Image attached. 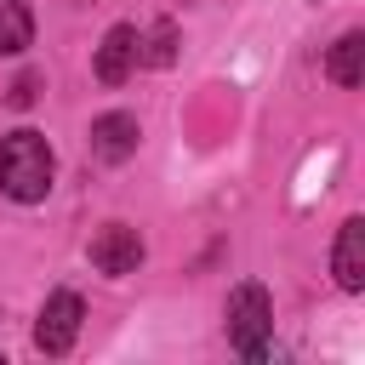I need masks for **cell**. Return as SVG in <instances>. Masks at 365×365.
Wrapping results in <instances>:
<instances>
[{"label":"cell","instance_id":"cell-1","mask_svg":"<svg viewBox=\"0 0 365 365\" xmlns=\"http://www.w3.org/2000/svg\"><path fill=\"white\" fill-rule=\"evenodd\" d=\"M51 177H57V160H51V143L40 131H6L0 137V188L17 200V205H40L51 194Z\"/></svg>","mask_w":365,"mask_h":365},{"label":"cell","instance_id":"cell-2","mask_svg":"<svg viewBox=\"0 0 365 365\" xmlns=\"http://www.w3.org/2000/svg\"><path fill=\"white\" fill-rule=\"evenodd\" d=\"M222 319H228V348H234V354H245V359H268V354H274V348H268V331H274V302H268V291H262L257 279L228 291Z\"/></svg>","mask_w":365,"mask_h":365},{"label":"cell","instance_id":"cell-3","mask_svg":"<svg viewBox=\"0 0 365 365\" xmlns=\"http://www.w3.org/2000/svg\"><path fill=\"white\" fill-rule=\"evenodd\" d=\"M80 319H86V302L74 291H51L46 308H40V325H34V348L40 354H68L74 336H80Z\"/></svg>","mask_w":365,"mask_h":365},{"label":"cell","instance_id":"cell-4","mask_svg":"<svg viewBox=\"0 0 365 365\" xmlns=\"http://www.w3.org/2000/svg\"><path fill=\"white\" fill-rule=\"evenodd\" d=\"M137 262H143V234H137V228L103 222V228L91 234V268H97V274L125 279V274H137Z\"/></svg>","mask_w":365,"mask_h":365},{"label":"cell","instance_id":"cell-5","mask_svg":"<svg viewBox=\"0 0 365 365\" xmlns=\"http://www.w3.org/2000/svg\"><path fill=\"white\" fill-rule=\"evenodd\" d=\"M137 137H143V131H137V114H120V108H114V114H97V120H91V154H97L103 165L131 160V154H137Z\"/></svg>","mask_w":365,"mask_h":365},{"label":"cell","instance_id":"cell-6","mask_svg":"<svg viewBox=\"0 0 365 365\" xmlns=\"http://www.w3.org/2000/svg\"><path fill=\"white\" fill-rule=\"evenodd\" d=\"M331 274H336L342 291H365V217H348V222L336 228Z\"/></svg>","mask_w":365,"mask_h":365},{"label":"cell","instance_id":"cell-7","mask_svg":"<svg viewBox=\"0 0 365 365\" xmlns=\"http://www.w3.org/2000/svg\"><path fill=\"white\" fill-rule=\"evenodd\" d=\"M131 63H137V29L131 23H114L103 34V46H97V80L103 86H120L131 74Z\"/></svg>","mask_w":365,"mask_h":365},{"label":"cell","instance_id":"cell-8","mask_svg":"<svg viewBox=\"0 0 365 365\" xmlns=\"http://www.w3.org/2000/svg\"><path fill=\"white\" fill-rule=\"evenodd\" d=\"M325 74H331L342 91H354V86L365 80V34H359V29H348V34L331 46V57H325Z\"/></svg>","mask_w":365,"mask_h":365},{"label":"cell","instance_id":"cell-9","mask_svg":"<svg viewBox=\"0 0 365 365\" xmlns=\"http://www.w3.org/2000/svg\"><path fill=\"white\" fill-rule=\"evenodd\" d=\"M34 40V11L29 0H0V57H17Z\"/></svg>","mask_w":365,"mask_h":365},{"label":"cell","instance_id":"cell-10","mask_svg":"<svg viewBox=\"0 0 365 365\" xmlns=\"http://www.w3.org/2000/svg\"><path fill=\"white\" fill-rule=\"evenodd\" d=\"M137 46H143V51H137L143 63H154V68H165V63L177 57V29H171V23H154V34H148V40L137 34Z\"/></svg>","mask_w":365,"mask_h":365},{"label":"cell","instance_id":"cell-11","mask_svg":"<svg viewBox=\"0 0 365 365\" xmlns=\"http://www.w3.org/2000/svg\"><path fill=\"white\" fill-rule=\"evenodd\" d=\"M34 91H40V80H34V74H23V80L11 86V108H29V103H34Z\"/></svg>","mask_w":365,"mask_h":365}]
</instances>
